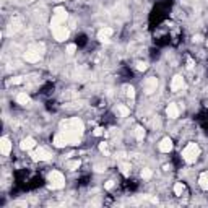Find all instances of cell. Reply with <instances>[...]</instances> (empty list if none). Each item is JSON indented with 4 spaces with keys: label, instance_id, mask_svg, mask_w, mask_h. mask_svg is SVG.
Segmentation results:
<instances>
[{
    "label": "cell",
    "instance_id": "obj_10",
    "mask_svg": "<svg viewBox=\"0 0 208 208\" xmlns=\"http://www.w3.org/2000/svg\"><path fill=\"white\" fill-rule=\"evenodd\" d=\"M0 151H2L3 156H8L12 151V141L8 137H2V140H0Z\"/></svg>",
    "mask_w": 208,
    "mask_h": 208
},
{
    "label": "cell",
    "instance_id": "obj_28",
    "mask_svg": "<svg viewBox=\"0 0 208 208\" xmlns=\"http://www.w3.org/2000/svg\"><path fill=\"white\" fill-rule=\"evenodd\" d=\"M146 68H148V64H146V62H141V60H140V62H137V70H138V72H145Z\"/></svg>",
    "mask_w": 208,
    "mask_h": 208
},
{
    "label": "cell",
    "instance_id": "obj_32",
    "mask_svg": "<svg viewBox=\"0 0 208 208\" xmlns=\"http://www.w3.org/2000/svg\"><path fill=\"white\" fill-rule=\"evenodd\" d=\"M93 133H94V137H101V135L104 133V132H102V129H99V127H98V129H94Z\"/></svg>",
    "mask_w": 208,
    "mask_h": 208
},
{
    "label": "cell",
    "instance_id": "obj_6",
    "mask_svg": "<svg viewBox=\"0 0 208 208\" xmlns=\"http://www.w3.org/2000/svg\"><path fill=\"white\" fill-rule=\"evenodd\" d=\"M156 88H158V78H156V77H148L145 80L143 89H145L146 94H153L156 91Z\"/></svg>",
    "mask_w": 208,
    "mask_h": 208
},
{
    "label": "cell",
    "instance_id": "obj_1",
    "mask_svg": "<svg viewBox=\"0 0 208 208\" xmlns=\"http://www.w3.org/2000/svg\"><path fill=\"white\" fill-rule=\"evenodd\" d=\"M83 130H85V125L78 117H73V119L60 122V132H62L64 135H67L70 145L80 143V137L83 135Z\"/></svg>",
    "mask_w": 208,
    "mask_h": 208
},
{
    "label": "cell",
    "instance_id": "obj_35",
    "mask_svg": "<svg viewBox=\"0 0 208 208\" xmlns=\"http://www.w3.org/2000/svg\"><path fill=\"white\" fill-rule=\"evenodd\" d=\"M94 169H96L98 172H102V171H106V168H104V166H99V164H96V166H94Z\"/></svg>",
    "mask_w": 208,
    "mask_h": 208
},
{
    "label": "cell",
    "instance_id": "obj_24",
    "mask_svg": "<svg viewBox=\"0 0 208 208\" xmlns=\"http://www.w3.org/2000/svg\"><path fill=\"white\" fill-rule=\"evenodd\" d=\"M120 171L124 176H129V172H130V164L129 163H120Z\"/></svg>",
    "mask_w": 208,
    "mask_h": 208
},
{
    "label": "cell",
    "instance_id": "obj_4",
    "mask_svg": "<svg viewBox=\"0 0 208 208\" xmlns=\"http://www.w3.org/2000/svg\"><path fill=\"white\" fill-rule=\"evenodd\" d=\"M49 187L50 189H64L65 187V177L60 171H52L49 174Z\"/></svg>",
    "mask_w": 208,
    "mask_h": 208
},
{
    "label": "cell",
    "instance_id": "obj_15",
    "mask_svg": "<svg viewBox=\"0 0 208 208\" xmlns=\"http://www.w3.org/2000/svg\"><path fill=\"white\" fill-rule=\"evenodd\" d=\"M166 114H168L169 119H177V117H179V107H177L174 102H171V104L166 107Z\"/></svg>",
    "mask_w": 208,
    "mask_h": 208
},
{
    "label": "cell",
    "instance_id": "obj_5",
    "mask_svg": "<svg viewBox=\"0 0 208 208\" xmlns=\"http://www.w3.org/2000/svg\"><path fill=\"white\" fill-rule=\"evenodd\" d=\"M31 158L34 159V161H49L52 158V154L46 148H37L34 153H31Z\"/></svg>",
    "mask_w": 208,
    "mask_h": 208
},
{
    "label": "cell",
    "instance_id": "obj_14",
    "mask_svg": "<svg viewBox=\"0 0 208 208\" xmlns=\"http://www.w3.org/2000/svg\"><path fill=\"white\" fill-rule=\"evenodd\" d=\"M182 86H184V78L181 77V75H176V77L172 78V81H171V91L177 93Z\"/></svg>",
    "mask_w": 208,
    "mask_h": 208
},
{
    "label": "cell",
    "instance_id": "obj_27",
    "mask_svg": "<svg viewBox=\"0 0 208 208\" xmlns=\"http://www.w3.org/2000/svg\"><path fill=\"white\" fill-rule=\"evenodd\" d=\"M125 91H127V98H129V99H133V98H135V89H133V86H125Z\"/></svg>",
    "mask_w": 208,
    "mask_h": 208
},
{
    "label": "cell",
    "instance_id": "obj_18",
    "mask_svg": "<svg viewBox=\"0 0 208 208\" xmlns=\"http://www.w3.org/2000/svg\"><path fill=\"white\" fill-rule=\"evenodd\" d=\"M198 184H200V187L203 189V190H208V171L200 174V177H198Z\"/></svg>",
    "mask_w": 208,
    "mask_h": 208
},
{
    "label": "cell",
    "instance_id": "obj_33",
    "mask_svg": "<svg viewBox=\"0 0 208 208\" xmlns=\"http://www.w3.org/2000/svg\"><path fill=\"white\" fill-rule=\"evenodd\" d=\"M104 187H106L107 190H111V189L114 187V181H107V182H106V185H104Z\"/></svg>",
    "mask_w": 208,
    "mask_h": 208
},
{
    "label": "cell",
    "instance_id": "obj_25",
    "mask_svg": "<svg viewBox=\"0 0 208 208\" xmlns=\"http://www.w3.org/2000/svg\"><path fill=\"white\" fill-rule=\"evenodd\" d=\"M151 176H153V171L148 168H145V169H141V179H150Z\"/></svg>",
    "mask_w": 208,
    "mask_h": 208
},
{
    "label": "cell",
    "instance_id": "obj_36",
    "mask_svg": "<svg viewBox=\"0 0 208 208\" xmlns=\"http://www.w3.org/2000/svg\"><path fill=\"white\" fill-rule=\"evenodd\" d=\"M28 2H34V0H28Z\"/></svg>",
    "mask_w": 208,
    "mask_h": 208
},
{
    "label": "cell",
    "instance_id": "obj_30",
    "mask_svg": "<svg viewBox=\"0 0 208 208\" xmlns=\"http://www.w3.org/2000/svg\"><path fill=\"white\" fill-rule=\"evenodd\" d=\"M75 50H77V46H75V44H68L67 46V54L72 55V54H75Z\"/></svg>",
    "mask_w": 208,
    "mask_h": 208
},
{
    "label": "cell",
    "instance_id": "obj_34",
    "mask_svg": "<svg viewBox=\"0 0 208 208\" xmlns=\"http://www.w3.org/2000/svg\"><path fill=\"white\" fill-rule=\"evenodd\" d=\"M192 39H193V42H202V41H203V37H202L200 34H197V36H193Z\"/></svg>",
    "mask_w": 208,
    "mask_h": 208
},
{
    "label": "cell",
    "instance_id": "obj_37",
    "mask_svg": "<svg viewBox=\"0 0 208 208\" xmlns=\"http://www.w3.org/2000/svg\"><path fill=\"white\" fill-rule=\"evenodd\" d=\"M60 2H65V0H60Z\"/></svg>",
    "mask_w": 208,
    "mask_h": 208
},
{
    "label": "cell",
    "instance_id": "obj_7",
    "mask_svg": "<svg viewBox=\"0 0 208 208\" xmlns=\"http://www.w3.org/2000/svg\"><path fill=\"white\" fill-rule=\"evenodd\" d=\"M52 34H54V37L57 41H65L68 37V34H70V31L65 28L64 25L62 26H59V28H55V29H52Z\"/></svg>",
    "mask_w": 208,
    "mask_h": 208
},
{
    "label": "cell",
    "instance_id": "obj_3",
    "mask_svg": "<svg viewBox=\"0 0 208 208\" xmlns=\"http://www.w3.org/2000/svg\"><path fill=\"white\" fill-rule=\"evenodd\" d=\"M67 18H68L67 10H65L64 7H57L54 10V16H52V20H50V28H52V29H55V28L65 25Z\"/></svg>",
    "mask_w": 208,
    "mask_h": 208
},
{
    "label": "cell",
    "instance_id": "obj_12",
    "mask_svg": "<svg viewBox=\"0 0 208 208\" xmlns=\"http://www.w3.org/2000/svg\"><path fill=\"white\" fill-rule=\"evenodd\" d=\"M112 28H102V29H99L98 33V39L101 42H109V36H112Z\"/></svg>",
    "mask_w": 208,
    "mask_h": 208
},
{
    "label": "cell",
    "instance_id": "obj_19",
    "mask_svg": "<svg viewBox=\"0 0 208 208\" xmlns=\"http://www.w3.org/2000/svg\"><path fill=\"white\" fill-rule=\"evenodd\" d=\"M135 137H137V140H140V141L145 138V129L143 127H140V125L135 127Z\"/></svg>",
    "mask_w": 208,
    "mask_h": 208
},
{
    "label": "cell",
    "instance_id": "obj_2",
    "mask_svg": "<svg viewBox=\"0 0 208 208\" xmlns=\"http://www.w3.org/2000/svg\"><path fill=\"white\" fill-rule=\"evenodd\" d=\"M198 156H200V146H198L197 143H193V141L189 143L185 148L182 150V158H184V161L189 163V164L195 163Z\"/></svg>",
    "mask_w": 208,
    "mask_h": 208
},
{
    "label": "cell",
    "instance_id": "obj_17",
    "mask_svg": "<svg viewBox=\"0 0 208 208\" xmlns=\"http://www.w3.org/2000/svg\"><path fill=\"white\" fill-rule=\"evenodd\" d=\"M20 28H21V21L18 20V18H15V20L10 23V26H8V34H13V33L20 31Z\"/></svg>",
    "mask_w": 208,
    "mask_h": 208
},
{
    "label": "cell",
    "instance_id": "obj_21",
    "mask_svg": "<svg viewBox=\"0 0 208 208\" xmlns=\"http://www.w3.org/2000/svg\"><path fill=\"white\" fill-rule=\"evenodd\" d=\"M184 189H185V187H184V184H182V182H177L176 185H174V193L181 197L182 193H184Z\"/></svg>",
    "mask_w": 208,
    "mask_h": 208
},
{
    "label": "cell",
    "instance_id": "obj_8",
    "mask_svg": "<svg viewBox=\"0 0 208 208\" xmlns=\"http://www.w3.org/2000/svg\"><path fill=\"white\" fill-rule=\"evenodd\" d=\"M23 59H25L26 62L36 64V62H39V60H41V54H39V52H36V50L28 49V50L25 52V54H23Z\"/></svg>",
    "mask_w": 208,
    "mask_h": 208
},
{
    "label": "cell",
    "instance_id": "obj_26",
    "mask_svg": "<svg viewBox=\"0 0 208 208\" xmlns=\"http://www.w3.org/2000/svg\"><path fill=\"white\" fill-rule=\"evenodd\" d=\"M25 80H23V77H15V78H12V80H8L7 85H21Z\"/></svg>",
    "mask_w": 208,
    "mask_h": 208
},
{
    "label": "cell",
    "instance_id": "obj_20",
    "mask_svg": "<svg viewBox=\"0 0 208 208\" xmlns=\"http://www.w3.org/2000/svg\"><path fill=\"white\" fill-rule=\"evenodd\" d=\"M117 112H119V114H120L122 117H127V116L130 114V109H129V107H125V106H122V104H120V106H117Z\"/></svg>",
    "mask_w": 208,
    "mask_h": 208
},
{
    "label": "cell",
    "instance_id": "obj_11",
    "mask_svg": "<svg viewBox=\"0 0 208 208\" xmlns=\"http://www.w3.org/2000/svg\"><path fill=\"white\" fill-rule=\"evenodd\" d=\"M158 148H159V151H161V153H169V151L172 150V140L169 138V137H164V138L159 141Z\"/></svg>",
    "mask_w": 208,
    "mask_h": 208
},
{
    "label": "cell",
    "instance_id": "obj_23",
    "mask_svg": "<svg viewBox=\"0 0 208 208\" xmlns=\"http://www.w3.org/2000/svg\"><path fill=\"white\" fill-rule=\"evenodd\" d=\"M67 168L70 169V171H77V169L80 168V159H77V161H70V163H67Z\"/></svg>",
    "mask_w": 208,
    "mask_h": 208
},
{
    "label": "cell",
    "instance_id": "obj_31",
    "mask_svg": "<svg viewBox=\"0 0 208 208\" xmlns=\"http://www.w3.org/2000/svg\"><path fill=\"white\" fill-rule=\"evenodd\" d=\"M187 68H189V70L193 68V59H192V57H187Z\"/></svg>",
    "mask_w": 208,
    "mask_h": 208
},
{
    "label": "cell",
    "instance_id": "obj_16",
    "mask_svg": "<svg viewBox=\"0 0 208 208\" xmlns=\"http://www.w3.org/2000/svg\"><path fill=\"white\" fill-rule=\"evenodd\" d=\"M16 102L21 104V106H28L31 102V98L26 93H20V94H16Z\"/></svg>",
    "mask_w": 208,
    "mask_h": 208
},
{
    "label": "cell",
    "instance_id": "obj_22",
    "mask_svg": "<svg viewBox=\"0 0 208 208\" xmlns=\"http://www.w3.org/2000/svg\"><path fill=\"white\" fill-rule=\"evenodd\" d=\"M29 49H31V50L39 52V54H42V52H44V49H46V46L42 44V42H41V44H31V46H29Z\"/></svg>",
    "mask_w": 208,
    "mask_h": 208
},
{
    "label": "cell",
    "instance_id": "obj_29",
    "mask_svg": "<svg viewBox=\"0 0 208 208\" xmlns=\"http://www.w3.org/2000/svg\"><path fill=\"white\" fill-rule=\"evenodd\" d=\"M99 150H101V153H104V154H109V150H107V143H101L99 145Z\"/></svg>",
    "mask_w": 208,
    "mask_h": 208
},
{
    "label": "cell",
    "instance_id": "obj_9",
    "mask_svg": "<svg viewBox=\"0 0 208 208\" xmlns=\"http://www.w3.org/2000/svg\"><path fill=\"white\" fill-rule=\"evenodd\" d=\"M52 143H54V146H57V148H64V146L70 145V143H68V138H67V135H64L62 132H60V133H57V135L54 137V140H52Z\"/></svg>",
    "mask_w": 208,
    "mask_h": 208
},
{
    "label": "cell",
    "instance_id": "obj_13",
    "mask_svg": "<svg viewBox=\"0 0 208 208\" xmlns=\"http://www.w3.org/2000/svg\"><path fill=\"white\" fill-rule=\"evenodd\" d=\"M34 146H36V140L31 138V137H28V138H23L21 143H20V148H21L23 151H29V150L34 148Z\"/></svg>",
    "mask_w": 208,
    "mask_h": 208
}]
</instances>
